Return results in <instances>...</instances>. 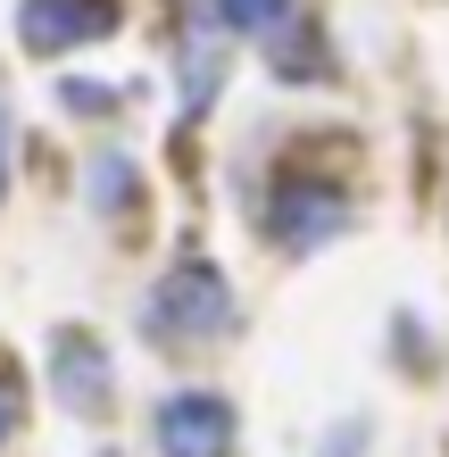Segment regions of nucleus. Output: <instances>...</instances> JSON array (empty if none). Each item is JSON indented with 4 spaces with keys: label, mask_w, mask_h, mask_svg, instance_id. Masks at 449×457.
Wrapping results in <instances>:
<instances>
[{
    "label": "nucleus",
    "mask_w": 449,
    "mask_h": 457,
    "mask_svg": "<svg viewBox=\"0 0 449 457\" xmlns=\"http://www.w3.org/2000/svg\"><path fill=\"white\" fill-rule=\"evenodd\" d=\"M225 325H233V291H225V275L208 258L175 266V275L158 283V300H150V333L158 341H217Z\"/></svg>",
    "instance_id": "1"
},
{
    "label": "nucleus",
    "mask_w": 449,
    "mask_h": 457,
    "mask_svg": "<svg viewBox=\"0 0 449 457\" xmlns=\"http://www.w3.org/2000/svg\"><path fill=\"white\" fill-rule=\"evenodd\" d=\"M158 449L167 457H233V408L217 391H175L158 408Z\"/></svg>",
    "instance_id": "2"
},
{
    "label": "nucleus",
    "mask_w": 449,
    "mask_h": 457,
    "mask_svg": "<svg viewBox=\"0 0 449 457\" xmlns=\"http://www.w3.org/2000/svg\"><path fill=\"white\" fill-rule=\"evenodd\" d=\"M50 391H59V408L100 416L109 408V349H100L92 333H59L50 341Z\"/></svg>",
    "instance_id": "3"
},
{
    "label": "nucleus",
    "mask_w": 449,
    "mask_h": 457,
    "mask_svg": "<svg viewBox=\"0 0 449 457\" xmlns=\"http://www.w3.org/2000/svg\"><path fill=\"white\" fill-rule=\"evenodd\" d=\"M17 34H25V50H42V59H59V50L92 42V34H109V0H25Z\"/></svg>",
    "instance_id": "4"
},
{
    "label": "nucleus",
    "mask_w": 449,
    "mask_h": 457,
    "mask_svg": "<svg viewBox=\"0 0 449 457\" xmlns=\"http://www.w3.org/2000/svg\"><path fill=\"white\" fill-rule=\"evenodd\" d=\"M267 233L283 241V250H316V241L341 233V200L316 192V183H283L275 208H267Z\"/></svg>",
    "instance_id": "5"
},
{
    "label": "nucleus",
    "mask_w": 449,
    "mask_h": 457,
    "mask_svg": "<svg viewBox=\"0 0 449 457\" xmlns=\"http://www.w3.org/2000/svg\"><path fill=\"white\" fill-rule=\"evenodd\" d=\"M217 25L225 34H258V42H275V34H292V0H217Z\"/></svg>",
    "instance_id": "6"
},
{
    "label": "nucleus",
    "mask_w": 449,
    "mask_h": 457,
    "mask_svg": "<svg viewBox=\"0 0 449 457\" xmlns=\"http://www.w3.org/2000/svg\"><path fill=\"white\" fill-rule=\"evenodd\" d=\"M208 100H217V25L183 42V109H208Z\"/></svg>",
    "instance_id": "7"
},
{
    "label": "nucleus",
    "mask_w": 449,
    "mask_h": 457,
    "mask_svg": "<svg viewBox=\"0 0 449 457\" xmlns=\"http://www.w3.org/2000/svg\"><path fill=\"white\" fill-rule=\"evenodd\" d=\"M92 192H100V200H117V192H134V175H125L117 158H100V175H92Z\"/></svg>",
    "instance_id": "8"
},
{
    "label": "nucleus",
    "mask_w": 449,
    "mask_h": 457,
    "mask_svg": "<svg viewBox=\"0 0 449 457\" xmlns=\"http://www.w3.org/2000/svg\"><path fill=\"white\" fill-rule=\"evenodd\" d=\"M9 424H17V399H9V383H0V441H9Z\"/></svg>",
    "instance_id": "9"
}]
</instances>
